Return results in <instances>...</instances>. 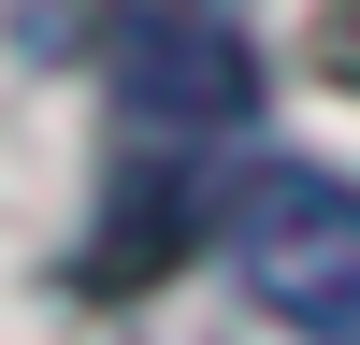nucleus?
Instances as JSON below:
<instances>
[{"label": "nucleus", "instance_id": "nucleus-1", "mask_svg": "<svg viewBox=\"0 0 360 345\" xmlns=\"http://www.w3.org/2000/svg\"><path fill=\"white\" fill-rule=\"evenodd\" d=\"M231 273L274 331L360 345V187L346 172H259L231 201Z\"/></svg>", "mask_w": 360, "mask_h": 345}, {"label": "nucleus", "instance_id": "nucleus-2", "mask_svg": "<svg viewBox=\"0 0 360 345\" xmlns=\"http://www.w3.org/2000/svg\"><path fill=\"white\" fill-rule=\"evenodd\" d=\"M115 101L144 130H231L259 101L245 43H231V0H130L115 15Z\"/></svg>", "mask_w": 360, "mask_h": 345}]
</instances>
